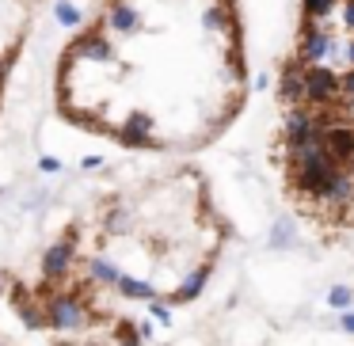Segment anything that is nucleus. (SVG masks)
<instances>
[{
    "label": "nucleus",
    "mask_w": 354,
    "mask_h": 346,
    "mask_svg": "<svg viewBox=\"0 0 354 346\" xmlns=\"http://www.w3.org/2000/svg\"><path fill=\"white\" fill-rule=\"evenodd\" d=\"M252 99L244 0H100L57 61V107L130 153L194 156Z\"/></svg>",
    "instance_id": "obj_1"
},
{
    "label": "nucleus",
    "mask_w": 354,
    "mask_h": 346,
    "mask_svg": "<svg viewBox=\"0 0 354 346\" xmlns=\"http://www.w3.org/2000/svg\"><path fill=\"white\" fill-rule=\"evenodd\" d=\"M278 194L324 247L354 236V0H297L274 80Z\"/></svg>",
    "instance_id": "obj_2"
},
{
    "label": "nucleus",
    "mask_w": 354,
    "mask_h": 346,
    "mask_svg": "<svg viewBox=\"0 0 354 346\" xmlns=\"http://www.w3.org/2000/svg\"><path fill=\"white\" fill-rule=\"evenodd\" d=\"M54 19L65 27V31H77V27H84L88 16H84V8L73 4V0H57V4H54Z\"/></svg>",
    "instance_id": "obj_3"
},
{
    "label": "nucleus",
    "mask_w": 354,
    "mask_h": 346,
    "mask_svg": "<svg viewBox=\"0 0 354 346\" xmlns=\"http://www.w3.org/2000/svg\"><path fill=\"white\" fill-rule=\"evenodd\" d=\"M39 171L54 175V171H62V160H57V156H42V160H39Z\"/></svg>",
    "instance_id": "obj_4"
},
{
    "label": "nucleus",
    "mask_w": 354,
    "mask_h": 346,
    "mask_svg": "<svg viewBox=\"0 0 354 346\" xmlns=\"http://www.w3.org/2000/svg\"><path fill=\"white\" fill-rule=\"evenodd\" d=\"M0 194H4V186H0Z\"/></svg>",
    "instance_id": "obj_5"
}]
</instances>
